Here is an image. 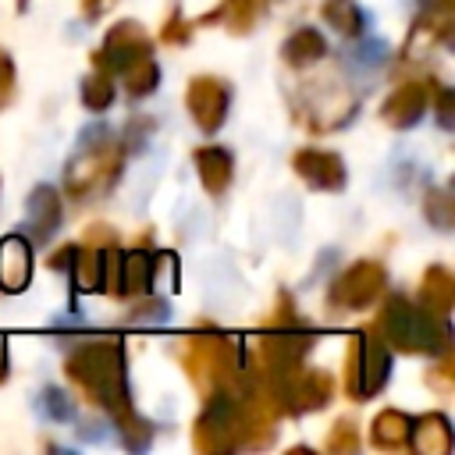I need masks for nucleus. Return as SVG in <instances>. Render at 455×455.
I'll use <instances>...</instances> for the list:
<instances>
[{"mask_svg": "<svg viewBox=\"0 0 455 455\" xmlns=\"http://www.w3.org/2000/svg\"><path fill=\"white\" fill-rule=\"evenodd\" d=\"M178 363L199 395L213 387H231V391L245 387V348L238 345L235 334H220L213 323H203V331L181 338Z\"/></svg>", "mask_w": 455, "mask_h": 455, "instance_id": "nucleus-3", "label": "nucleus"}, {"mask_svg": "<svg viewBox=\"0 0 455 455\" xmlns=\"http://www.w3.org/2000/svg\"><path fill=\"white\" fill-rule=\"evenodd\" d=\"M291 323H302V316H299V309H295V299H291L288 291H277L274 309L267 313V320H263L259 327H291Z\"/></svg>", "mask_w": 455, "mask_h": 455, "instance_id": "nucleus-32", "label": "nucleus"}, {"mask_svg": "<svg viewBox=\"0 0 455 455\" xmlns=\"http://www.w3.org/2000/svg\"><path fill=\"white\" fill-rule=\"evenodd\" d=\"M323 451L331 455H352L359 451V423L352 416H338L323 437Z\"/></svg>", "mask_w": 455, "mask_h": 455, "instance_id": "nucleus-27", "label": "nucleus"}, {"mask_svg": "<svg viewBox=\"0 0 455 455\" xmlns=\"http://www.w3.org/2000/svg\"><path fill=\"white\" fill-rule=\"evenodd\" d=\"M192 167H196V178H199L206 196L220 199L231 188V178H235L231 149H224V146H196L192 149Z\"/></svg>", "mask_w": 455, "mask_h": 455, "instance_id": "nucleus-16", "label": "nucleus"}, {"mask_svg": "<svg viewBox=\"0 0 455 455\" xmlns=\"http://www.w3.org/2000/svg\"><path fill=\"white\" fill-rule=\"evenodd\" d=\"M249 359V355H245ZM252 366V363H249ZM256 370V366H252ZM259 373V370H256ZM263 377V384L270 387V395H274V402H277V409H281V416H306V412H320V409H327L331 402H334V377L327 373V370H316V366H295V370H288V373H277V377H267V373H259Z\"/></svg>", "mask_w": 455, "mask_h": 455, "instance_id": "nucleus-7", "label": "nucleus"}, {"mask_svg": "<svg viewBox=\"0 0 455 455\" xmlns=\"http://www.w3.org/2000/svg\"><path fill=\"white\" fill-rule=\"evenodd\" d=\"M85 242H92V245H117V231L110 224H89Z\"/></svg>", "mask_w": 455, "mask_h": 455, "instance_id": "nucleus-37", "label": "nucleus"}, {"mask_svg": "<svg viewBox=\"0 0 455 455\" xmlns=\"http://www.w3.org/2000/svg\"><path fill=\"white\" fill-rule=\"evenodd\" d=\"M419 11H430V14H455V0H416Z\"/></svg>", "mask_w": 455, "mask_h": 455, "instance_id": "nucleus-39", "label": "nucleus"}, {"mask_svg": "<svg viewBox=\"0 0 455 455\" xmlns=\"http://www.w3.org/2000/svg\"><path fill=\"white\" fill-rule=\"evenodd\" d=\"M423 384H427L430 391H437L441 398L451 395V391H455V355H451V352H441L437 363L423 373Z\"/></svg>", "mask_w": 455, "mask_h": 455, "instance_id": "nucleus-29", "label": "nucleus"}, {"mask_svg": "<svg viewBox=\"0 0 455 455\" xmlns=\"http://www.w3.org/2000/svg\"><path fill=\"white\" fill-rule=\"evenodd\" d=\"M75 249H78L75 242H68V245L53 249V252L46 256V267H50V270H64V274H68V270H71V259H75Z\"/></svg>", "mask_w": 455, "mask_h": 455, "instance_id": "nucleus-36", "label": "nucleus"}, {"mask_svg": "<svg viewBox=\"0 0 455 455\" xmlns=\"http://www.w3.org/2000/svg\"><path fill=\"white\" fill-rule=\"evenodd\" d=\"M103 249L107 245H92V242H82L75 249V259L68 270L75 291H103Z\"/></svg>", "mask_w": 455, "mask_h": 455, "instance_id": "nucleus-22", "label": "nucleus"}, {"mask_svg": "<svg viewBox=\"0 0 455 455\" xmlns=\"http://www.w3.org/2000/svg\"><path fill=\"white\" fill-rule=\"evenodd\" d=\"M124 171V146L107 124H89L64 164V196L75 203H100L114 192Z\"/></svg>", "mask_w": 455, "mask_h": 455, "instance_id": "nucleus-2", "label": "nucleus"}, {"mask_svg": "<svg viewBox=\"0 0 455 455\" xmlns=\"http://www.w3.org/2000/svg\"><path fill=\"white\" fill-rule=\"evenodd\" d=\"M39 409H43V416H46L50 423H68V419H75L71 398H68L60 387H53V384L39 391Z\"/></svg>", "mask_w": 455, "mask_h": 455, "instance_id": "nucleus-30", "label": "nucleus"}, {"mask_svg": "<svg viewBox=\"0 0 455 455\" xmlns=\"http://www.w3.org/2000/svg\"><path fill=\"white\" fill-rule=\"evenodd\" d=\"M185 107L199 132L217 135L231 110V85L217 75H192L185 85Z\"/></svg>", "mask_w": 455, "mask_h": 455, "instance_id": "nucleus-10", "label": "nucleus"}, {"mask_svg": "<svg viewBox=\"0 0 455 455\" xmlns=\"http://www.w3.org/2000/svg\"><path fill=\"white\" fill-rule=\"evenodd\" d=\"M323 57H327V39H323V32L313 28V25L295 28V32L284 39V46H281V60H284L288 68H295V71L313 68V64H320Z\"/></svg>", "mask_w": 455, "mask_h": 455, "instance_id": "nucleus-20", "label": "nucleus"}, {"mask_svg": "<svg viewBox=\"0 0 455 455\" xmlns=\"http://www.w3.org/2000/svg\"><path fill=\"white\" fill-rule=\"evenodd\" d=\"M14 7H18V11H25V7H28V0H14Z\"/></svg>", "mask_w": 455, "mask_h": 455, "instance_id": "nucleus-41", "label": "nucleus"}, {"mask_svg": "<svg viewBox=\"0 0 455 455\" xmlns=\"http://www.w3.org/2000/svg\"><path fill=\"white\" fill-rule=\"evenodd\" d=\"M423 217L437 228V231H451L455 224V203L448 196V188H430L423 196Z\"/></svg>", "mask_w": 455, "mask_h": 455, "instance_id": "nucleus-28", "label": "nucleus"}, {"mask_svg": "<svg viewBox=\"0 0 455 455\" xmlns=\"http://www.w3.org/2000/svg\"><path fill=\"white\" fill-rule=\"evenodd\" d=\"M387 288V267L380 259H355L327 284V309L334 313H363Z\"/></svg>", "mask_w": 455, "mask_h": 455, "instance_id": "nucleus-9", "label": "nucleus"}, {"mask_svg": "<svg viewBox=\"0 0 455 455\" xmlns=\"http://www.w3.org/2000/svg\"><path fill=\"white\" fill-rule=\"evenodd\" d=\"M11 377V359H7V341L0 338V384Z\"/></svg>", "mask_w": 455, "mask_h": 455, "instance_id": "nucleus-40", "label": "nucleus"}, {"mask_svg": "<svg viewBox=\"0 0 455 455\" xmlns=\"http://www.w3.org/2000/svg\"><path fill=\"white\" fill-rule=\"evenodd\" d=\"M320 18L345 39H359L366 32V11L355 0H323L320 4Z\"/></svg>", "mask_w": 455, "mask_h": 455, "instance_id": "nucleus-23", "label": "nucleus"}, {"mask_svg": "<svg viewBox=\"0 0 455 455\" xmlns=\"http://www.w3.org/2000/svg\"><path fill=\"white\" fill-rule=\"evenodd\" d=\"M192 21L181 14V4H174L171 7V14L164 18V25H160V43H167V46H185V43H192Z\"/></svg>", "mask_w": 455, "mask_h": 455, "instance_id": "nucleus-31", "label": "nucleus"}, {"mask_svg": "<svg viewBox=\"0 0 455 455\" xmlns=\"http://www.w3.org/2000/svg\"><path fill=\"white\" fill-rule=\"evenodd\" d=\"M25 210H28V238L32 242H50L53 238V231L60 228V220H64V206H60V192L53 188V185H36L32 192H28V203H25Z\"/></svg>", "mask_w": 455, "mask_h": 455, "instance_id": "nucleus-17", "label": "nucleus"}, {"mask_svg": "<svg viewBox=\"0 0 455 455\" xmlns=\"http://www.w3.org/2000/svg\"><path fill=\"white\" fill-rule=\"evenodd\" d=\"M78 96H82V107H85V110H92V114H107V110L114 107V96H117L114 75H107V71L92 68V75H85V78H82Z\"/></svg>", "mask_w": 455, "mask_h": 455, "instance_id": "nucleus-25", "label": "nucleus"}, {"mask_svg": "<svg viewBox=\"0 0 455 455\" xmlns=\"http://www.w3.org/2000/svg\"><path fill=\"white\" fill-rule=\"evenodd\" d=\"M409 434H412V416L402 409H380L370 419V444L380 451H402L409 448Z\"/></svg>", "mask_w": 455, "mask_h": 455, "instance_id": "nucleus-21", "label": "nucleus"}, {"mask_svg": "<svg viewBox=\"0 0 455 455\" xmlns=\"http://www.w3.org/2000/svg\"><path fill=\"white\" fill-rule=\"evenodd\" d=\"M387 380H391V348L373 331V323H366L348 338L345 370H341V391L352 402H366L377 391H384Z\"/></svg>", "mask_w": 455, "mask_h": 455, "instance_id": "nucleus-5", "label": "nucleus"}, {"mask_svg": "<svg viewBox=\"0 0 455 455\" xmlns=\"http://www.w3.org/2000/svg\"><path fill=\"white\" fill-rule=\"evenodd\" d=\"M149 53H153V39L146 36V28L132 18H124L114 28H107L100 50H92V68H100L107 75H121L132 60L149 57Z\"/></svg>", "mask_w": 455, "mask_h": 455, "instance_id": "nucleus-11", "label": "nucleus"}, {"mask_svg": "<svg viewBox=\"0 0 455 455\" xmlns=\"http://www.w3.org/2000/svg\"><path fill=\"white\" fill-rule=\"evenodd\" d=\"M263 7H267V0H220L217 25H224L231 36H245L256 25V18L263 14Z\"/></svg>", "mask_w": 455, "mask_h": 455, "instance_id": "nucleus-26", "label": "nucleus"}, {"mask_svg": "<svg viewBox=\"0 0 455 455\" xmlns=\"http://www.w3.org/2000/svg\"><path fill=\"white\" fill-rule=\"evenodd\" d=\"M64 377L82 391L89 405H96L117 430L128 451H142L153 444V423L135 412L128 387V359L117 338L82 341L64 355Z\"/></svg>", "mask_w": 455, "mask_h": 455, "instance_id": "nucleus-1", "label": "nucleus"}, {"mask_svg": "<svg viewBox=\"0 0 455 455\" xmlns=\"http://www.w3.org/2000/svg\"><path fill=\"white\" fill-rule=\"evenodd\" d=\"M32 270H36V259H32V238L11 231L0 238V291L4 295H18L32 284Z\"/></svg>", "mask_w": 455, "mask_h": 455, "instance_id": "nucleus-15", "label": "nucleus"}, {"mask_svg": "<svg viewBox=\"0 0 455 455\" xmlns=\"http://www.w3.org/2000/svg\"><path fill=\"white\" fill-rule=\"evenodd\" d=\"M192 448L199 455H228L242 448V391L213 387L192 419Z\"/></svg>", "mask_w": 455, "mask_h": 455, "instance_id": "nucleus-6", "label": "nucleus"}, {"mask_svg": "<svg viewBox=\"0 0 455 455\" xmlns=\"http://www.w3.org/2000/svg\"><path fill=\"white\" fill-rule=\"evenodd\" d=\"M451 302H455V277L444 263H430L419 277V306L430 309L434 316L448 320L451 313Z\"/></svg>", "mask_w": 455, "mask_h": 455, "instance_id": "nucleus-18", "label": "nucleus"}, {"mask_svg": "<svg viewBox=\"0 0 455 455\" xmlns=\"http://www.w3.org/2000/svg\"><path fill=\"white\" fill-rule=\"evenodd\" d=\"M153 231L139 235V245L128 252H117V270H114V284L107 295L114 299H139L146 291H153L156 270H160V252L149 249Z\"/></svg>", "mask_w": 455, "mask_h": 455, "instance_id": "nucleus-12", "label": "nucleus"}, {"mask_svg": "<svg viewBox=\"0 0 455 455\" xmlns=\"http://www.w3.org/2000/svg\"><path fill=\"white\" fill-rule=\"evenodd\" d=\"M434 78L423 82V78H409L402 85H395L387 92V100L380 103V121L395 132H405V128H416L430 107V96H434Z\"/></svg>", "mask_w": 455, "mask_h": 455, "instance_id": "nucleus-14", "label": "nucleus"}, {"mask_svg": "<svg viewBox=\"0 0 455 455\" xmlns=\"http://www.w3.org/2000/svg\"><path fill=\"white\" fill-rule=\"evenodd\" d=\"M18 96V71L7 50H0V110H7Z\"/></svg>", "mask_w": 455, "mask_h": 455, "instance_id": "nucleus-34", "label": "nucleus"}, {"mask_svg": "<svg viewBox=\"0 0 455 455\" xmlns=\"http://www.w3.org/2000/svg\"><path fill=\"white\" fill-rule=\"evenodd\" d=\"M430 103H434V110H437V124H441L444 132H451V128H455V92H451L448 85H434Z\"/></svg>", "mask_w": 455, "mask_h": 455, "instance_id": "nucleus-35", "label": "nucleus"}, {"mask_svg": "<svg viewBox=\"0 0 455 455\" xmlns=\"http://www.w3.org/2000/svg\"><path fill=\"white\" fill-rule=\"evenodd\" d=\"M373 331L384 338V345L391 352L402 355H441L451 352V327L448 320L434 316L430 309H423L419 302H412L409 295H387Z\"/></svg>", "mask_w": 455, "mask_h": 455, "instance_id": "nucleus-4", "label": "nucleus"}, {"mask_svg": "<svg viewBox=\"0 0 455 455\" xmlns=\"http://www.w3.org/2000/svg\"><path fill=\"white\" fill-rule=\"evenodd\" d=\"M291 171L313 192H341L348 185V167H345L341 153H334V149L302 146L291 153Z\"/></svg>", "mask_w": 455, "mask_h": 455, "instance_id": "nucleus-13", "label": "nucleus"}, {"mask_svg": "<svg viewBox=\"0 0 455 455\" xmlns=\"http://www.w3.org/2000/svg\"><path fill=\"white\" fill-rule=\"evenodd\" d=\"M117 78H121V85H124V92H128L132 100H146V96H153L156 85H160V64H156L153 53H149V57L132 60Z\"/></svg>", "mask_w": 455, "mask_h": 455, "instance_id": "nucleus-24", "label": "nucleus"}, {"mask_svg": "<svg viewBox=\"0 0 455 455\" xmlns=\"http://www.w3.org/2000/svg\"><path fill=\"white\" fill-rule=\"evenodd\" d=\"M110 4H114V0H82V18H85V21H96V18L107 14Z\"/></svg>", "mask_w": 455, "mask_h": 455, "instance_id": "nucleus-38", "label": "nucleus"}, {"mask_svg": "<svg viewBox=\"0 0 455 455\" xmlns=\"http://www.w3.org/2000/svg\"><path fill=\"white\" fill-rule=\"evenodd\" d=\"M139 299H142V302L128 313L132 323H164V320H167V302H164V299H153L149 291L139 295Z\"/></svg>", "mask_w": 455, "mask_h": 455, "instance_id": "nucleus-33", "label": "nucleus"}, {"mask_svg": "<svg viewBox=\"0 0 455 455\" xmlns=\"http://www.w3.org/2000/svg\"><path fill=\"white\" fill-rule=\"evenodd\" d=\"M409 448H416L419 455H448L451 451V423H448V416L444 412L412 416Z\"/></svg>", "mask_w": 455, "mask_h": 455, "instance_id": "nucleus-19", "label": "nucleus"}, {"mask_svg": "<svg viewBox=\"0 0 455 455\" xmlns=\"http://www.w3.org/2000/svg\"><path fill=\"white\" fill-rule=\"evenodd\" d=\"M313 345H316V331L306 327V323L259 327V334H256V355H249V363L259 373L277 377V373H288V370L302 366L306 355L313 352Z\"/></svg>", "mask_w": 455, "mask_h": 455, "instance_id": "nucleus-8", "label": "nucleus"}]
</instances>
